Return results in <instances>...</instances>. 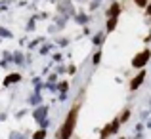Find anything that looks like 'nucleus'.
<instances>
[{"mask_svg": "<svg viewBox=\"0 0 151 139\" xmlns=\"http://www.w3.org/2000/svg\"><path fill=\"white\" fill-rule=\"evenodd\" d=\"M78 110H81V105H75L73 109L67 113L65 122L61 124V128H59V132H58V139H71V135H73V132H75V128H77Z\"/></svg>", "mask_w": 151, "mask_h": 139, "instance_id": "1", "label": "nucleus"}, {"mask_svg": "<svg viewBox=\"0 0 151 139\" xmlns=\"http://www.w3.org/2000/svg\"><path fill=\"white\" fill-rule=\"evenodd\" d=\"M149 61H151V48H144L142 51H138L132 57V63H130V65H132V69L142 71L149 65Z\"/></svg>", "mask_w": 151, "mask_h": 139, "instance_id": "2", "label": "nucleus"}, {"mask_svg": "<svg viewBox=\"0 0 151 139\" xmlns=\"http://www.w3.org/2000/svg\"><path fill=\"white\" fill-rule=\"evenodd\" d=\"M121 126H122V124H121V120H119V116H117V118H113V120H111L109 124L103 126V130H101V133H100V139H109L111 135L119 133Z\"/></svg>", "mask_w": 151, "mask_h": 139, "instance_id": "3", "label": "nucleus"}, {"mask_svg": "<svg viewBox=\"0 0 151 139\" xmlns=\"http://www.w3.org/2000/svg\"><path fill=\"white\" fill-rule=\"evenodd\" d=\"M145 78H147V71H145V69L138 71V73L132 76V80H130V84H128V90H130V92H136V90H140L142 86H144Z\"/></svg>", "mask_w": 151, "mask_h": 139, "instance_id": "4", "label": "nucleus"}, {"mask_svg": "<svg viewBox=\"0 0 151 139\" xmlns=\"http://www.w3.org/2000/svg\"><path fill=\"white\" fill-rule=\"evenodd\" d=\"M107 19H109V17H117L119 19V15H121V6H119V2H113V4H111V8H109V10H107Z\"/></svg>", "mask_w": 151, "mask_h": 139, "instance_id": "5", "label": "nucleus"}, {"mask_svg": "<svg viewBox=\"0 0 151 139\" xmlns=\"http://www.w3.org/2000/svg\"><path fill=\"white\" fill-rule=\"evenodd\" d=\"M103 42H105V31H98L92 38V44L96 48H100V46H103Z\"/></svg>", "mask_w": 151, "mask_h": 139, "instance_id": "6", "label": "nucleus"}, {"mask_svg": "<svg viewBox=\"0 0 151 139\" xmlns=\"http://www.w3.org/2000/svg\"><path fill=\"white\" fill-rule=\"evenodd\" d=\"M46 114H48V107H38V109L35 110V120L42 122L46 118Z\"/></svg>", "mask_w": 151, "mask_h": 139, "instance_id": "7", "label": "nucleus"}, {"mask_svg": "<svg viewBox=\"0 0 151 139\" xmlns=\"http://www.w3.org/2000/svg\"><path fill=\"white\" fill-rule=\"evenodd\" d=\"M130 116H132V110H130L128 107H126V109L122 110L121 114H119V120H121V124H126V122L130 120Z\"/></svg>", "mask_w": 151, "mask_h": 139, "instance_id": "8", "label": "nucleus"}, {"mask_svg": "<svg viewBox=\"0 0 151 139\" xmlns=\"http://www.w3.org/2000/svg\"><path fill=\"white\" fill-rule=\"evenodd\" d=\"M117 17H109L107 19V27H105V33H111V31H115V27H117Z\"/></svg>", "mask_w": 151, "mask_h": 139, "instance_id": "9", "label": "nucleus"}, {"mask_svg": "<svg viewBox=\"0 0 151 139\" xmlns=\"http://www.w3.org/2000/svg\"><path fill=\"white\" fill-rule=\"evenodd\" d=\"M101 57H103V51H101V50H98L96 53L92 55V65H94V67H98V65L101 63Z\"/></svg>", "mask_w": 151, "mask_h": 139, "instance_id": "10", "label": "nucleus"}, {"mask_svg": "<svg viewBox=\"0 0 151 139\" xmlns=\"http://www.w3.org/2000/svg\"><path fill=\"white\" fill-rule=\"evenodd\" d=\"M44 137H46V130H38V132L33 135V139H44Z\"/></svg>", "mask_w": 151, "mask_h": 139, "instance_id": "11", "label": "nucleus"}, {"mask_svg": "<svg viewBox=\"0 0 151 139\" xmlns=\"http://www.w3.org/2000/svg\"><path fill=\"white\" fill-rule=\"evenodd\" d=\"M77 23H81V25L88 23V15H78V17H77Z\"/></svg>", "mask_w": 151, "mask_h": 139, "instance_id": "12", "label": "nucleus"}, {"mask_svg": "<svg viewBox=\"0 0 151 139\" xmlns=\"http://www.w3.org/2000/svg\"><path fill=\"white\" fill-rule=\"evenodd\" d=\"M58 90H59V92H63V93H65L67 90H69V84H67V82H61V84L58 86Z\"/></svg>", "mask_w": 151, "mask_h": 139, "instance_id": "13", "label": "nucleus"}, {"mask_svg": "<svg viewBox=\"0 0 151 139\" xmlns=\"http://www.w3.org/2000/svg\"><path fill=\"white\" fill-rule=\"evenodd\" d=\"M136 2V6H140V8H145L149 4V0H134Z\"/></svg>", "mask_w": 151, "mask_h": 139, "instance_id": "14", "label": "nucleus"}, {"mask_svg": "<svg viewBox=\"0 0 151 139\" xmlns=\"http://www.w3.org/2000/svg\"><path fill=\"white\" fill-rule=\"evenodd\" d=\"M136 133H144V124H136Z\"/></svg>", "mask_w": 151, "mask_h": 139, "instance_id": "15", "label": "nucleus"}, {"mask_svg": "<svg viewBox=\"0 0 151 139\" xmlns=\"http://www.w3.org/2000/svg\"><path fill=\"white\" fill-rule=\"evenodd\" d=\"M140 116H142V120H147V116H149V110H144V113H142Z\"/></svg>", "mask_w": 151, "mask_h": 139, "instance_id": "16", "label": "nucleus"}, {"mask_svg": "<svg viewBox=\"0 0 151 139\" xmlns=\"http://www.w3.org/2000/svg\"><path fill=\"white\" fill-rule=\"evenodd\" d=\"M69 44V40H67V38H61V40H59V46H67Z\"/></svg>", "mask_w": 151, "mask_h": 139, "instance_id": "17", "label": "nucleus"}, {"mask_svg": "<svg viewBox=\"0 0 151 139\" xmlns=\"http://www.w3.org/2000/svg\"><path fill=\"white\" fill-rule=\"evenodd\" d=\"M75 73H77V67L71 65V67H69V74H75Z\"/></svg>", "mask_w": 151, "mask_h": 139, "instance_id": "18", "label": "nucleus"}, {"mask_svg": "<svg viewBox=\"0 0 151 139\" xmlns=\"http://www.w3.org/2000/svg\"><path fill=\"white\" fill-rule=\"evenodd\" d=\"M147 14H149V17H151V2L147 4Z\"/></svg>", "mask_w": 151, "mask_h": 139, "instance_id": "19", "label": "nucleus"}, {"mask_svg": "<svg viewBox=\"0 0 151 139\" xmlns=\"http://www.w3.org/2000/svg\"><path fill=\"white\" fill-rule=\"evenodd\" d=\"M147 105L151 107V95H147Z\"/></svg>", "mask_w": 151, "mask_h": 139, "instance_id": "20", "label": "nucleus"}, {"mask_svg": "<svg viewBox=\"0 0 151 139\" xmlns=\"http://www.w3.org/2000/svg\"><path fill=\"white\" fill-rule=\"evenodd\" d=\"M145 126H147V128L151 130V120H147V124H145Z\"/></svg>", "mask_w": 151, "mask_h": 139, "instance_id": "21", "label": "nucleus"}, {"mask_svg": "<svg viewBox=\"0 0 151 139\" xmlns=\"http://www.w3.org/2000/svg\"><path fill=\"white\" fill-rule=\"evenodd\" d=\"M119 139H126V137H119Z\"/></svg>", "mask_w": 151, "mask_h": 139, "instance_id": "22", "label": "nucleus"}]
</instances>
